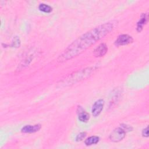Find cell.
<instances>
[{"mask_svg": "<svg viewBox=\"0 0 149 149\" xmlns=\"http://www.w3.org/2000/svg\"><path fill=\"white\" fill-rule=\"evenodd\" d=\"M117 23L116 20L104 23L82 34L68 46L58 56L57 61L63 62L80 55L112 31Z\"/></svg>", "mask_w": 149, "mask_h": 149, "instance_id": "obj_1", "label": "cell"}, {"mask_svg": "<svg viewBox=\"0 0 149 149\" xmlns=\"http://www.w3.org/2000/svg\"><path fill=\"white\" fill-rule=\"evenodd\" d=\"M97 66H91L84 68L77 72L70 74L65 79L60 81V85L63 86H70L85 80L91 76L97 69Z\"/></svg>", "mask_w": 149, "mask_h": 149, "instance_id": "obj_2", "label": "cell"}, {"mask_svg": "<svg viewBox=\"0 0 149 149\" xmlns=\"http://www.w3.org/2000/svg\"><path fill=\"white\" fill-rule=\"evenodd\" d=\"M132 127L130 125L121 124L120 126L115 128L109 134V138L112 142H119L125 138L126 133L132 131Z\"/></svg>", "mask_w": 149, "mask_h": 149, "instance_id": "obj_3", "label": "cell"}, {"mask_svg": "<svg viewBox=\"0 0 149 149\" xmlns=\"http://www.w3.org/2000/svg\"><path fill=\"white\" fill-rule=\"evenodd\" d=\"M133 39L132 36L128 34H121L118 37L115 41V44L117 46H122L133 42Z\"/></svg>", "mask_w": 149, "mask_h": 149, "instance_id": "obj_4", "label": "cell"}, {"mask_svg": "<svg viewBox=\"0 0 149 149\" xmlns=\"http://www.w3.org/2000/svg\"><path fill=\"white\" fill-rule=\"evenodd\" d=\"M104 104H105L104 100L101 98L97 100L94 103V104L93 105V107H92L91 112H92L93 115L94 117L98 116L101 113V111L103 109Z\"/></svg>", "mask_w": 149, "mask_h": 149, "instance_id": "obj_5", "label": "cell"}, {"mask_svg": "<svg viewBox=\"0 0 149 149\" xmlns=\"http://www.w3.org/2000/svg\"><path fill=\"white\" fill-rule=\"evenodd\" d=\"M78 119L81 122H87L90 119L89 114L81 106H78L77 109Z\"/></svg>", "mask_w": 149, "mask_h": 149, "instance_id": "obj_6", "label": "cell"}, {"mask_svg": "<svg viewBox=\"0 0 149 149\" xmlns=\"http://www.w3.org/2000/svg\"><path fill=\"white\" fill-rule=\"evenodd\" d=\"M108 51V47L106 44L101 43L98 45L94 50V54L96 57L103 56Z\"/></svg>", "mask_w": 149, "mask_h": 149, "instance_id": "obj_7", "label": "cell"}, {"mask_svg": "<svg viewBox=\"0 0 149 149\" xmlns=\"http://www.w3.org/2000/svg\"><path fill=\"white\" fill-rule=\"evenodd\" d=\"M41 126L40 124H36L34 125H29L23 127L21 129V131L22 133H31L38 132L41 129Z\"/></svg>", "mask_w": 149, "mask_h": 149, "instance_id": "obj_8", "label": "cell"}, {"mask_svg": "<svg viewBox=\"0 0 149 149\" xmlns=\"http://www.w3.org/2000/svg\"><path fill=\"white\" fill-rule=\"evenodd\" d=\"M148 19V15L147 13H142L140 16L139 20L137 23L136 29L138 32H140L143 29L144 26L146 24Z\"/></svg>", "mask_w": 149, "mask_h": 149, "instance_id": "obj_9", "label": "cell"}, {"mask_svg": "<svg viewBox=\"0 0 149 149\" xmlns=\"http://www.w3.org/2000/svg\"><path fill=\"white\" fill-rule=\"evenodd\" d=\"M100 141V137L97 136H92L87 139H86L84 141V143L86 146H89L93 144H95L98 143Z\"/></svg>", "mask_w": 149, "mask_h": 149, "instance_id": "obj_10", "label": "cell"}, {"mask_svg": "<svg viewBox=\"0 0 149 149\" xmlns=\"http://www.w3.org/2000/svg\"><path fill=\"white\" fill-rule=\"evenodd\" d=\"M38 9L40 11L45 13H50L52 10V8L45 3H40L38 6Z\"/></svg>", "mask_w": 149, "mask_h": 149, "instance_id": "obj_11", "label": "cell"}, {"mask_svg": "<svg viewBox=\"0 0 149 149\" xmlns=\"http://www.w3.org/2000/svg\"><path fill=\"white\" fill-rule=\"evenodd\" d=\"M20 45V40L18 37H15L12 42L11 46L12 47L18 48Z\"/></svg>", "mask_w": 149, "mask_h": 149, "instance_id": "obj_12", "label": "cell"}, {"mask_svg": "<svg viewBox=\"0 0 149 149\" xmlns=\"http://www.w3.org/2000/svg\"><path fill=\"white\" fill-rule=\"evenodd\" d=\"M86 132H83L78 134L76 137V141H80L83 140V139L86 136Z\"/></svg>", "mask_w": 149, "mask_h": 149, "instance_id": "obj_13", "label": "cell"}, {"mask_svg": "<svg viewBox=\"0 0 149 149\" xmlns=\"http://www.w3.org/2000/svg\"><path fill=\"white\" fill-rule=\"evenodd\" d=\"M142 136L144 137H147L148 136V127H146L142 131Z\"/></svg>", "mask_w": 149, "mask_h": 149, "instance_id": "obj_14", "label": "cell"}]
</instances>
